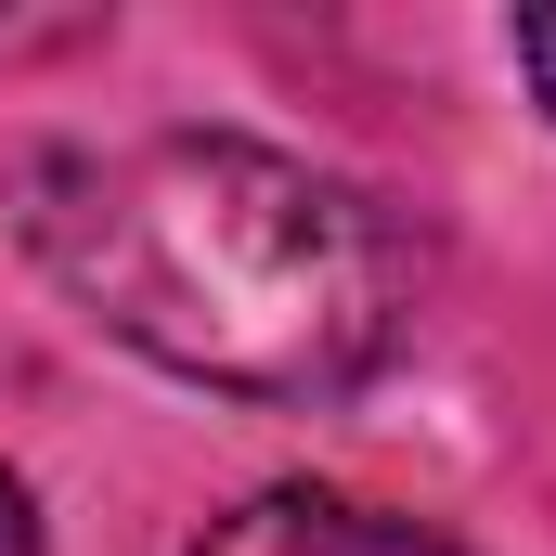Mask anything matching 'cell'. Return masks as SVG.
I'll return each instance as SVG.
<instances>
[{"label": "cell", "mask_w": 556, "mask_h": 556, "mask_svg": "<svg viewBox=\"0 0 556 556\" xmlns=\"http://www.w3.org/2000/svg\"><path fill=\"white\" fill-rule=\"evenodd\" d=\"M194 556H453V544L389 505H350V492H260V505L207 518Z\"/></svg>", "instance_id": "cell-2"}, {"label": "cell", "mask_w": 556, "mask_h": 556, "mask_svg": "<svg viewBox=\"0 0 556 556\" xmlns=\"http://www.w3.org/2000/svg\"><path fill=\"white\" fill-rule=\"evenodd\" d=\"M0 556H26V492L0 479Z\"/></svg>", "instance_id": "cell-4"}, {"label": "cell", "mask_w": 556, "mask_h": 556, "mask_svg": "<svg viewBox=\"0 0 556 556\" xmlns=\"http://www.w3.org/2000/svg\"><path fill=\"white\" fill-rule=\"evenodd\" d=\"M518 65L544 78V104H556V13H531V26H518Z\"/></svg>", "instance_id": "cell-3"}, {"label": "cell", "mask_w": 556, "mask_h": 556, "mask_svg": "<svg viewBox=\"0 0 556 556\" xmlns=\"http://www.w3.org/2000/svg\"><path fill=\"white\" fill-rule=\"evenodd\" d=\"M26 247L104 337L247 402H337L402 337V233L273 142L155 130L26 168Z\"/></svg>", "instance_id": "cell-1"}]
</instances>
